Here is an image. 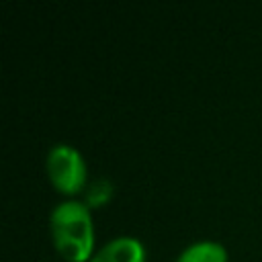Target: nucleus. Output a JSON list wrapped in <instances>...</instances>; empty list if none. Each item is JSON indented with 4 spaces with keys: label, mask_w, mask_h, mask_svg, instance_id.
Returning <instances> with one entry per match:
<instances>
[{
    "label": "nucleus",
    "mask_w": 262,
    "mask_h": 262,
    "mask_svg": "<svg viewBox=\"0 0 262 262\" xmlns=\"http://www.w3.org/2000/svg\"><path fill=\"white\" fill-rule=\"evenodd\" d=\"M55 250L70 262H88L94 254V225L90 207L80 199H63L49 215Z\"/></svg>",
    "instance_id": "obj_1"
},
{
    "label": "nucleus",
    "mask_w": 262,
    "mask_h": 262,
    "mask_svg": "<svg viewBox=\"0 0 262 262\" xmlns=\"http://www.w3.org/2000/svg\"><path fill=\"white\" fill-rule=\"evenodd\" d=\"M45 170L51 184L63 194H76L86 184V162L82 154L70 143H55L45 158Z\"/></svg>",
    "instance_id": "obj_2"
},
{
    "label": "nucleus",
    "mask_w": 262,
    "mask_h": 262,
    "mask_svg": "<svg viewBox=\"0 0 262 262\" xmlns=\"http://www.w3.org/2000/svg\"><path fill=\"white\" fill-rule=\"evenodd\" d=\"M143 244L133 235H117L102 244L88 262H143Z\"/></svg>",
    "instance_id": "obj_3"
},
{
    "label": "nucleus",
    "mask_w": 262,
    "mask_h": 262,
    "mask_svg": "<svg viewBox=\"0 0 262 262\" xmlns=\"http://www.w3.org/2000/svg\"><path fill=\"white\" fill-rule=\"evenodd\" d=\"M174 262H227V250L217 239H196L184 246Z\"/></svg>",
    "instance_id": "obj_4"
}]
</instances>
